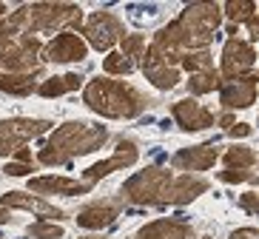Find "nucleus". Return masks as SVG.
<instances>
[{
	"label": "nucleus",
	"mask_w": 259,
	"mask_h": 239,
	"mask_svg": "<svg viewBox=\"0 0 259 239\" xmlns=\"http://www.w3.org/2000/svg\"><path fill=\"white\" fill-rule=\"evenodd\" d=\"M103 142H106V128H89L83 123H69L63 125L60 131H54L49 148L40 154V162L60 165V162H69L71 157L92 154L94 148H100Z\"/></svg>",
	"instance_id": "1"
},
{
	"label": "nucleus",
	"mask_w": 259,
	"mask_h": 239,
	"mask_svg": "<svg viewBox=\"0 0 259 239\" xmlns=\"http://www.w3.org/2000/svg\"><path fill=\"white\" fill-rule=\"evenodd\" d=\"M85 103L106 117H134L143 108V97L125 83H114V80H94L85 88Z\"/></svg>",
	"instance_id": "2"
},
{
	"label": "nucleus",
	"mask_w": 259,
	"mask_h": 239,
	"mask_svg": "<svg viewBox=\"0 0 259 239\" xmlns=\"http://www.w3.org/2000/svg\"><path fill=\"white\" fill-rule=\"evenodd\" d=\"M37 52L40 43L34 37H0V71L17 74L23 69H31Z\"/></svg>",
	"instance_id": "3"
},
{
	"label": "nucleus",
	"mask_w": 259,
	"mask_h": 239,
	"mask_svg": "<svg viewBox=\"0 0 259 239\" xmlns=\"http://www.w3.org/2000/svg\"><path fill=\"white\" fill-rule=\"evenodd\" d=\"M168 185H171V177H168V171H145V174H137V177L131 179L128 185H125V194H128V200L134 202H162L165 205V194H168Z\"/></svg>",
	"instance_id": "4"
},
{
	"label": "nucleus",
	"mask_w": 259,
	"mask_h": 239,
	"mask_svg": "<svg viewBox=\"0 0 259 239\" xmlns=\"http://www.w3.org/2000/svg\"><path fill=\"white\" fill-rule=\"evenodd\" d=\"M52 125L46 120H12V123H0V154L15 151L17 146H23L26 139L43 134Z\"/></svg>",
	"instance_id": "5"
},
{
	"label": "nucleus",
	"mask_w": 259,
	"mask_h": 239,
	"mask_svg": "<svg viewBox=\"0 0 259 239\" xmlns=\"http://www.w3.org/2000/svg\"><path fill=\"white\" fill-rule=\"evenodd\" d=\"M85 37L92 40L94 49H108L114 40L122 37V23L114 15L100 12V15H94L92 20L85 23Z\"/></svg>",
	"instance_id": "6"
},
{
	"label": "nucleus",
	"mask_w": 259,
	"mask_h": 239,
	"mask_svg": "<svg viewBox=\"0 0 259 239\" xmlns=\"http://www.w3.org/2000/svg\"><path fill=\"white\" fill-rule=\"evenodd\" d=\"M222 60H225V63H222L225 74L239 80V74L253 66V46H251V43H242V40H231L228 46H225Z\"/></svg>",
	"instance_id": "7"
},
{
	"label": "nucleus",
	"mask_w": 259,
	"mask_h": 239,
	"mask_svg": "<svg viewBox=\"0 0 259 239\" xmlns=\"http://www.w3.org/2000/svg\"><path fill=\"white\" fill-rule=\"evenodd\" d=\"M46 57L54 63H71V60H83L85 57V43L74 34H60L46 46Z\"/></svg>",
	"instance_id": "8"
},
{
	"label": "nucleus",
	"mask_w": 259,
	"mask_h": 239,
	"mask_svg": "<svg viewBox=\"0 0 259 239\" xmlns=\"http://www.w3.org/2000/svg\"><path fill=\"white\" fill-rule=\"evenodd\" d=\"M174 117L180 120L185 131H199V128H205V125L213 123V117L208 114L205 108H199L194 100H183L174 106Z\"/></svg>",
	"instance_id": "9"
},
{
	"label": "nucleus",
	"mask_w": 259,
	"mask_h": 239,
	"mask_svg": "<svg viewBox=\"0 0 259 239\" xmlns=\"http://www.w3.org/2000/svg\"><path fill=\"white\" fill-rule=\"evenodd\" d=\"M217 162V148L213 146H199V148H185L174 157V165L180 168H191V171H205Z\"/></svg>",
	"instance_id": "10"
},
{
	"label": "nucleus",
	"mask_w": 259,
	"mask_h": 239,
	"mask_svg": "<svg viewBox=\"0 0 259 239\" xmlns=\"http://www.w3.org/2000/svg\"><path fill=\"white\" fill-rule=\"evenodd\" d=\"M191 228L185 222H174V219H157V222L145 225L137 239H188Z\"/></svg>",
	"instance_id": "11"
},
{
	"label": "nucleus",
	"mask_w": 259,
	"mask_h": 239,
	"mask_svg": "<svg viewBox=\"0 0 259 239\" xmlns=\"http://www.w3.org/2000/svg\"><path fill=\"white\" fill-rule=\"evenodd\" d=\"M253 94H256L253 77L236 80V83H231V85L222 88V106H228V108H248L253 103Z\"/></svg>",
	"instance_id": "12"
},
{
	"label": "nucleus",
	"mask_w": 259,
	"mask_h": 239,
	"mask_svg": "<svg viewBox=\"0 0 259 239\" xmlns=\"http://www.w3.org/2000/svg\"><path fill=\"white\" fill-rule=\"evenodd\" d=\"M31 191H40V194H49V191H63V194H85L92 188V182H77V179H60V177H40V179H31L29 182Z\"/></svg>",
	"instance_id": "13"
},
{
	"label": "nucleus",
	"mask_w": 259,
	"mask_h": 239,
	"mask_svg": "<svg viewBox=\"0 0 259 239\" xmlns=\"http://www.w3.org/2000/svg\"><path fill=\"white\" fill-rule=\"evenodd\" d=\"M3 205H12V208H26V211H34V214L46 216V219H63V211L60 208H52V205H46V202L40 200H31V197H26V194L20 191H12L3 197Z\"/></svg>",
	"instance_id": "14"
},
{
	"label": "nucleus",
	"mask_w": 259,
	"mask_h": 239,
	"mask_svg": "<svg viewBox=\"0 0 259 239\" xmlns=\"http://www.w3.org/2000/svg\"><path fill=\"white\" fill-rule=\"evenodd\" d=\"M40 77V69L26 71V74H6L0 71V91H12V94H29L34 88V80Z\"/></svg>",
	"instance_id": "15"
},
{
	"label": "nucleus",
	"mask_w": 259,
	"mask_h": 239,
	"mask_svg": "<svg viewBox=\"0 0 259 239\" xmlns=\"http://www.w3.org/2000/svg\"><path fill=\"white\" fill-rule=\"evenodd\" d=\"M117 216V205H92V208H85L83 214L77 216V222L83 225V228H103L108 225L111 219Z\"/></svg>",
	"instance_id": "16"
},
{
	"label": "nucleus",
	"mask_w": 259,
	"mask_h": 239,
	"mask_svg": "<svg viewBox=\"0 0 259 239\" xmlns=\"http://www.w3.org/2000/svg\"><path fill=\"white\" fill-rule=\"evenodd\" d=\"M80 74H66V77H52L46 80L43 85H37V91L43 94V97H60V94L66 91H74V88H80Z\"/></svg>",
	"instance_id": "17"
},
{
	"label": "nucleus",
	"mask_w": 259,
	"mask_h": 239,
	"mask_svg": "<svg viewBox=\"0 0 259 239\" xmlns=\"http://www.w3.org/2000/svg\"><path fill=\"white\" fill-rule=\"evenodd\" d=\"M217 85H220V74L211 69V71H199V74H194L191 83H188V88L194 94H205V91H213Z\"/></svg>",
	"instance_id": "18"
},
{
	"label": "nucleus",
	"mask_w": 259,
	"mask_h": 239,
	"mask_svg": "<svg viewBox=\"0 0 259 239\" xmlns=\"http://www.w3.org/2000/svg\"><path fill=\"white\" fill-rule=\"evenodd\" d=\"M225 162L236 165V168H251L253 162H256V154H253L251 148H231L228 154H225Z\"/></svg>",
	"instance_id": "19"
},
{
	"label": "nucleus",
	"mask_w": 259,
	"mask_h": 239,
	"mask_svg": "<svg viewBox=\"0 0 259 239\" xmlns=\"http://www.w3.org/2000/svg\"><path fill=\"white\" fill-rule=\"evenodd\" d=\"M103 66H106L108 74H131V69H134V66H131L122 54H108Z\"/></svg>",
	"instance_id": "20"
},
{
	"label": "nucleus",
	"mask_w": 259,
	"mask_h": 239,
	"mask_svg": "<svg viewBox=\"0 0 259 239\" xmlns=\"http://www.w3.org/2000/svg\"><path fill=\"white\" fill-rule=\"evenodd\" d=\"M31 236H37V239H60L63 236V228L60 225H46V222H37V225H31L29 228Z\"/></svg>",
	"instance_id": "21"
},
{
	"label": "nucleus",
	"mask_w": 259,
	"mask_h": 239,
	"mask_svg": "<svg viewBox=\"0 0 259 239\" xmlns=\"http://www.w3.org/2000/svg\"><path fill=\"white\" fill-rule=\"evenodd\" d=\"M185 69L188 71H211V57H208L205 52H199V54H188L185 57Z\"/></svg>",
	"instance_id": "22"
},
{
	"label": "nucleus",
	"mask_w": 259,
	"mask_h": 239,
	"mask_svg": "<svg viewBox=\"0 0 259 239\" xmlns=\"http://www.w3.org/2000/svg\"><path fill=\"white\" fill-rule=\"evenodd\" d=\"M143 52V37H122V54H125V60L128 57H137Z\"/></svg>",
	"instance_id": "23"
},
{
	"label": "nucleus",
	"mask_w": 259,
	"mask_h": 239,
	"mask_svg": "<svg viewBox=\"0 0 259 239\" xmlns=\"http://www.w3.org/2000/svg\"><path fill=\"white\" fill-rule=\"evenodd\" d=\"M228 12L234 20H242V17L253 15V3H228Z\"/></svg>",
	"instance_id": "24"
},
{
	"label": "nucleus",
	"mask_w": 259,
	"mask_h": 239,
	"mask_svg": "<svg viewBox=\"0 0 259 239\" xmlns=\"http://www.w3.org/2000/svg\"><path fill=\"white\" fill-rule=\"evenodd\" d=\"M6 174L23 177V174H31V165H26V162H12V165H6Z\"/></svg>",
	"instance_id": "25"
},
{
	"label": "nucleus",
	"mask_w": 259,
	"mask_h": 239,
	"mask_svg": "<svg viewBox=\"0 0 259 239\" xmlns=\"http://www.w3.org/2000/svg\"><path fill=\"white\" fill-rule=\"evenodd\" d=\"M242 208L248 214H256V194H245L242 197Z\"/></svg>",
	"instance_id": "26"
},
{
	"label": "nucleus",
	"mask_w": 259,
	"mask_h": 239,
	"mask_svg": "<svg viewBox=\"0 0 259 239\" xmlns=\"http://www.w3.org/2000/svg\"><path fill=\"white\" fill-rule=\"evenodd\" d=\"M222 179H225V182H245V179H248V174H242V171H225V174H222Z\"/></svg>",
	"instance_id": "27"
},
{
	"label": "nucleus",
	"mask_w": 259,
	"mask_h": 239,
	"mask_svg": "<svg viewBox=\"0 0 259 239\" xmlns=\"http://www.w3.org/2000/svg\"><path fill=\"white\" fill-rule=\"evenodd\" d=\"M231 134H234V137H248V134H251V125L239 123V125H234V128H231Z\"/></svg>",
	"instance_id": "28"
},
{
	"label": "nucleus",
	"mask_w": 259,
	"mask_h": 239,
	"mask_svg": "<svg viewBox=\"0 0 259 239\" xmlns=\"http://www.w3.org/2000/svg\"><path fill=\"white\" fill-rule=\"evenodd\" d=\"M231 239H256V231L253 228H242V231H236Z\"/></svg>",
	"instance_id": "29"
},
{
	"label": "nucleus",
	"mask_w": 259,
	"mask_h": 239,
	"mask_svg": "<svg viewBox=\"0 0 259 239\" xmlns=\"http://www.w3.org/2000/svg\"><path fill=\"white\" fill-rule=\"evenodd\" d=\"M17 157H20V160H23V162H29V160H31V154H29V151H23V148L17 151Z\"/></svg>",
	"instance_id": "30"
},
{
	"label": "nucleus",
	"mask_w": 259,
	"mask_h": 239,
	"mask_svg": "<svg viewBox=\"0 0 259 239\" xmlns=\"http://www.w3.org/2000/svg\"><path fill=\"white\" fill-rule=\"evenodd\" d=\"M3 219H6V214H3V211H0V222H3Z\"/></svg>",
	"instance_id": "31"
}]
</instances>
